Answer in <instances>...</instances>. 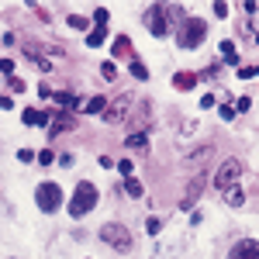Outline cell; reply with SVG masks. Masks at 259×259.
I'll list each match as a JSON object with an SVG mask.
<instances>
[{
  "instance_id": "14",
  "label": "cell",
  "mask_w": 259,
  "mask_h": 259,
  "mask_svg": "<svg viewBox=\"0 0 259 259\" xmlns=\"http://www.w3.org/2000/svg\"><path fill=\"white\" fill-rule=\"evenodd\" d=\"M83 111H87V114H104V111H107V100H104V97H90V100L83 104Z\"/></svg>"
},
{
  "instance_id": "27",
  "label": "cell",
  "mask_w": 259,
  "mask_h": 259,
  "mask_svg": "<svg viewBox=\"0 0 259 259\" xmlns=\"http://www.w3.org/2000/svg\"><path fill=\"white\" fill-rule=\"evenodd\" d=\"M221 118L232 121V118H235V107H228V104H225V107H221Z\"/></svg>"
},
{
  "instance_id": "31",
  "label": "cell",
  "mask_w": 259,
  "mask_h": 259,
  "mask_svg": "<svg viewBox=\"0 0 259 259\" xmlns=\"http://www.w3.org/2000/svg\"><path fill=\"white\" fill-rule=\"evenodd\" d=\"M14 104H11V97H0V111H11Z\"/></svg>"
},
{
  "instance_id": "24",
  "label": "cell",
  "mask_w": 259,
  "mask_h": 259,
  "mask_svg": "<svg viewBox=\"0 0 259 259\" xmlns=\"http://www.w3.org/2000/svg\"><path fill=\"white\" fill-rule=\"evenodd\" d=\"M207 156H211V149H197V152L190 156V166H197V163H201V159H207Z\"/></svg>"
},
{
  "instance_id": "1",
  "label": "cell",
  "mask_w": 259,
  "mask_h": 259,
  "mask_svg": "<svg viewBox=\"0 0 259 259\" xmlns=\"http://www.w3.org/2000/svg\"><path fill=\"white\" fill-rule=\"evenodd\" d=\"M207 38V21L204 18H183L180 21V28H176V45L180 49H197L201 42Z\"/></svg>"
},
{
  "instance_id": "17",
  "label": "cell",
  "mask_w": 259,
  "mask_h": 259,
  "mask_svg": "<svg viewBox=\"0 0 259 259\" xmlns=\"http://www.w3.org/2000/svg\"><path fill=\"white\" fill-rule=\"evenodd\" d=\"M225 201H228L232 207H242V204H245V194L235 187V190H225Z\"/></svg>"
},
{
  "instance_id": "10",
  "label": "cell",
  "mask_w": 259,
  "mask_h": 259,
  "mask_svg": "<svg viewBox=\"0 0 259 259\" xmlns=\"http://www.w3.org/2000/svg\"><path fill=\"white\" fill-rule=\"evenodd\" d=\"M173 87H176V90H194V87H197V76H194V73H176Z\"/></svg>"
},
{
  "instance_id": "26",
  "label": "cell",
  "mask_w": 259,
  "mask_h": 259,
  "mask_svg": "<svg viewBox=\"0 0 259 259\" xmlns=\"http://www.w3.org/2000/svg\"><path fill=\"white\" fill-rule=\"evenodd\" d=\"M52 159H56V156H52V152H49V149H42V152H38V163H42V166H49V163H52Z\"/></svg>"
},
{
  "instance_id": "13",
  "label": "cell",
  "mask_w": 259,
  "mask_h": 259,
  "mask_svg": "<svg viewBox=\"0 0 259 259\" xmlns=\"http://www.w3.org/2000/svg\"><path fill=\"white\" fill-rule=\"evenodd\" d=\"M104 38H107V24H97V28H93V31L87 35V45H90V49H97V45H100Z\"/></svg>"
},
{
  "instance_id": "6",
  "label": "cell",
  "mask_w": 259,
  "mask_h": 259,
  "mask_svg": "<svg viewBox=\"0 0 259 259\" xmlns=\"http://www.w3.org/2000/svg\"><path fill=\"white\" fill-rule=\"evenodd\" d=\"M239 176H242V163L239 159H225L221 169H218V176H214V187L218 190H232L235 183H239Z\"/></svg>"
},
{
  "instance_id": "2",
  "label": "cell",
  "mask_w": 259,
  "mask_h": 259,
  "mask_svg": "<svg viewBox=\"0 0 259 259\" xmlns=\"http://www.w3.org/2000/svg\"><path fill=\"white\" fill-rule=\"evenodd\" d=\"M93 207H97V187L83 180L80 187L73 190V197H69V214H73V218H83V214H90Z\"/></svg>"
},
{
  "instance_id": "12",
  "label": "cell",
  "mask_w": 259,
  "mask_h": 259,
  "mask_svg": "<svg viewBox=\"0 0 259 259\" xmlns=\"http://www.w3.org/2000/svg\"><path fill=\"white\" fill-rule=\"evenodd\" d=\"M62 131H73V118H69V114H59V118L52 121V131H49V135H62Z\"/></svg>"
},
{
  "instance_id": "11",
  "label": "cell",
  "mask_w": 259,
  "mask_h": 259,
  "mask_svg": "<svg viewBox=\"0 0 259 259\" xmlns=\"http://www.w3.org/2000/svg\"><path fill=\"white\" fill-rule=\"evenodd\" d=\"M128 52H131V38H128V35H118V38H114V49H111V56L121 59V56H128Z\"/></svg>"
},
{
  "instance_id": "4",
  "label": "cell",
  "mask_w": 259,
  "mask_h": 259,
  "mask_svg": "<svg viewBox=\"0 0 259 259\" xmlns=\"http://www.w3.org/2000/svg\"><path fill=\"white\" fill-rule=\"evenodd\" d=\"M100 242H107L111 249H118V252H128L135 242H131V232L125 225H118V221H111V225L100 228Z\"/></svg>"
},
{
  "instance_id": "28",
  "label": "cell",
  "mask_w": 259,
  "mask_h": 259,
  "mask_svg": "<svg viewBox=\"0 0 259 259\" xmlns=\"http://www.w3.org/2000/svg\"><path fill=\"white\" fill-rule=\"evenodd\" d=\"M0 73H14V62L11 59H0Z\"/></svg>"
},
{
  "instance_id": "15",
  "label": "cell",
  "mask_w": 259,
  "mask_h": 259,
  "mask_svg": "<svg viewBox=\"0 0 259 259\" xmlns=\"http://www.w3.org/2000/svg\"><path fill=\"white\" fill-rule=\"evenodd\" d=\"M56 104H59L62 111H73V107H80V100L73 97V93H56Z\"/></svg>"
},
{
  "instance_id": "7",
  "label": "cell",
  "mask_w": 259,
  "mask_h": 259,
  "mask_svg": "<svg viewBox=\"0 0 259 259\" xmlns=\"http://www.w3.org/2000/svg\"><path fill=\"white\" fill-rule=\"evenodd\" d=\"M131 93H121V97H114V100H111V107L104 111V121H111V125H114V121H125V114H128V111H131Z\"/></svg>"
},
{
  "instance_id": "21",
  "label": "cell",
  "mask_w": 259,
  "mask_h": 259,
  "mask_svg": "<svg viewBox=\"0 0 259 259\" xmlns=\"http://www.w3.org/2000/svg\"><path fill=\"white\" fill-rule=\"evenodd\" d=\"M159 228H163V221H159V218H149V221H145V232H149V235H156Z\"/></svg>"
},
{
  "instance_id": "9",
  "label": "cell",
  "mask_w": 259,
  "mask_h": 259,
  "mask_svg": "<svg viewBox=\"0 0 259 259\" xmlns=\"http://www.w3.org/2000/svg\"><path fill=\"white\" fill-rule=\"evenodd\" d=\"M204 183H207L204 176H194V183L187 187V194H183V201H180V207H183V211H187V207H190V204H194V201L201 197V190H204Z\"/></svg>"
},
{
  "instance_id": "3",
  "label": "cell",
  "mask_w": 259,
  "mask_h": 259,
  "mask_svg": "<svg viewBox=\"0 0 259 259\" xmlns=\"http://www.w3.org/2000/svg\"><path fill=\"white\" fill-rule=\"evenodd\" d=\"M176 11L169 7V4H152L149 11H145V28H149L156 38H163V35H169V18H173Z\"/></svg>"
},
{
  "instance_id": "20",
  "label": "cell",
  "mask_w": 259,
  "mask_h": 259,
  "mask_svg": "<svg viewBox=\"0 0 259 259\" xmlns=\"http://www.w3.org/2000/svg\"><path fill=\"white\" fill-rule=\"evenodd\" d=\"M100 76H104V80H118V66H114V62H104V66H100Z\"/></svg>"
},
{
  "instance_id": "16",
  "label": "cell",
  "mask_w": 259,
  "mask_h": 259,
  "mask_svg": "<svg viewBox=\"0 0 259 259\" xmlns=\"http://www.w3.org/2000/svg\"><path fill=\"white\" fill-rule=\"evenodd\" d=\"M145 142H149V131H135V135H128V142H125V145H128V149H142Z\"/></svg>"
},
{
  "instance_id": "18",
  "label": "cell",
  "mask_w": 259,
  "mask_h": 259,
  "mask_svg": "<svg viewBox=\"0 0 259 259\" xmlns=\"http://www.w3.org/2000/svg\"><path fill=\"white\" fill-rule=\"evenodd\" d=\"M125 190H128V197H142V194H145V187H142L138 180H131V176L125 180Z\"/></svg>"
},
{
  "instance_id": "5",
  "label": "cell",
  "mask_w": 259,
  "mask_h": 259,
  "mask_svg": "<svg viewBox=\"0 0 259 259\" xmlns=\"http://www.w3.org/2000/svg\"><path fill=\"white\" fill-rule=\"evenodd\" d=\"M35 204L42 207V214H56L62 207V187L59 183H42V187L35 190Z\"/></svg>"
},
{
  "instance_id": "23",
  "label": "cell",
  "mask_w": 259,
  "mask_h": 259,
  "mask_svg": "<svg viewBox=\"0 0 259 259\" xmlns=\"http://www.w3.org/2000/svg\"><path fill=\"white\" fill-rule=\"evenodd\" d=\"M69 28H76V31H83V28H87V18H80V14H73V18H69Z\"/></svg>"
},
{
  "instance_id": "29",
  "label": "cell",
  "mask_w": 259,
  "mask_h": 259,
  "mask_svg": "<svg viewBox=\"0 0 259 259\" xmlns=\"http://www.w3.org/2000/svg\"><path fill=\"white\" fill-rule=\"evenodd\" d=\"M73 163H76V159H73V156H69V152H66V156H59V166H66V169H69V166H73Z\"/></svg>"
},
{
  "instance_id": "25",
  "label": "cell",
  "mask_w": 259,
  "mask_h": 259,
  "mask_svg": "<svg viewBox=\"0 0 259 259\" xmlns=\"http://www.w3.org/2000/svg\"><path fill=\"white\" fill-rule=\"evenodd\" d=\"M18 159H21V163H35L38 156H35V152H28V149H21V152H18Z\"/></svg>"
},
{
  "instance_id": "30",
  "label": "cell",
  "mask_w": 259,
  "mask_h": 259,
  "mask_svg": "<svg viewBox=\"0 0 259 259\" xmlns=\"http://www.w3.org/2000/svg\"><path fill=\"white\" fill-rule=\"evenodd\" d=\"M118 169H121V173L128 176V173H131V159H121V163H118Z\"/></svg>"
},
{
  "instance_id": "22",
  "label": "cell",
  "mask_w": 259,
  "mask_h": 259,
  "mask_svg": "<svg viewBox=\"0 0 259 259\" xmlns=\"http://www.w3.org/2000/svg\"><path fill=\"white\" fill-rule=\"evenodd\" d=\"M131 76H135V80H145L149 73H145V66H142V62H131Z\"/></svg>"
},
{
  "instance_id": "8",
  "label": "cell",
  "mask_w": 259,
  "mask_h": 259,
  "mask_svg": "<svg viewBox=\"0 0 259 259\" xmlns=\"http://www.w3.org/2000/svg\"><path fill=\"white\" fill-rule=\"evenodd\" d=\"M228 259H259V242L256 239H242L228 249Z\"/></svg>"
},
{
  "instance_id": "19",
  "label": "cell",
  "mask_w": 259,
  "mask_h": 259,
  "mask_svg": "<svg viewBox=\"0 0 259 259\" xmlns=\"http://www.w3.org/2000/svg\"><path fill=\"white\" fill-rule=\"evenodd\" d=\"M221 56H225V62H239V49L232 42H221Z\"/></svg>"
}]
</instances>
